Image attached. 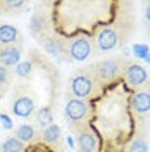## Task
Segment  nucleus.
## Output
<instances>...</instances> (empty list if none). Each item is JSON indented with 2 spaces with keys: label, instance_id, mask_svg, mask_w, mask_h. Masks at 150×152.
Wrapping results in <instances>:
<instances>
[{
  "label": "nucleus",
  "instance_id": "2",
  "mask_svg": "<svg viewBox=\"0 0 150 152\" xmlns=\"http://www.w3.org/2000/svg\"><path fill=\"white\" fill-rule=\"evenodd\" d=\"M124 66H126V61H122L121 57H111V59H103L100 62H97L95 66H90V71L98 81L107 83V81L117 80L122 75Z\"/></svg>",
  "mask_w": 150,
  "mask_h": 152
},
{
  "label": "nucleus",
  "instance_id": "15",
  "mask_svg": "<svg viewBox=\"0 0 150 152\" xmlns=\"http://www.w3.org/2000/svg\"><path fill=\"white\" fill-rule=\"evenodd\" d=\"M60 137H62L60 126L55 124V123H52L50 126H47V128L42 132V140L45 143H50V145H55L57 142H60Z\"/></svg>",
  "mask_w": 150,
  "mask_h": 152
},
{
  "label": "nucleus",
  "instance_id": "10",
  "mask_svg": "<svg viewBox=\"0 0 150 152\" xmlns=\"http://www.w3.org/2000/svg\"><path fill=\"white\" fill-rule=\"evenodd\" d=\"M21 54H23V40H19L12 45H7V47H0V66H17Z\"/></svg>",
  "mask_w": 150,
  "mask_h": 152
},
{
  "label": "nucleus",
  "instance_id": "20",
  "mask_svg": "<svg viewBox=\"0 0 150 152\" xmlns=\"http://www.w3.org/2000/svg\"><path fill=\"white\" fill-rule=\"evenodd\" d=\"M14 73H16L19 78L28 80L29 76L33 75V62H29V61H26V62H19L17 66H16V69H14Z\"/></svg>",
  "mask_w": 150,
  "mask_h": 152
},
{
  "label": "nucleus",
  "instance_id": "24",
  "mask_svg": "<svg viewBox=\"0 0 150 152\" xmlns=\"http://www.w3.org/2000/svg\"><path fill=\"white\" fill-rule=\"evenodd\" d=\"M145 19H147V21L150 23V2L147 4V5H145Z\"/></svg>",
  "mask_w": 150,
  "mask_h": 152
},
{
  "label": "nucleus",
  "instance_id": "26",
  "mask_svg": "<svg viewBox=\"0 0 150 152\" xmlns=\"http://www.w3.org/2000/svg\"><path fill=\"white\" fill-rule=\"evenodd\" d=\"M143 61H145V62H149V64H150V54H147V57H145Z\"/></svg>",
  "mask_w": 150,
  "mask_h": 152
},
{
  "label": "nucleus",
  "instance_id": "7",
  "mask_svg": "<svg viewBox=\"0 0 150 152\" xmlns=\"http://www.w3.org/2000/svg\"><path fill=\"white\" fill-rule=\"evenodd\" d=\"M122 76H124V81L130 88H141L149 81V73L147 69L136 62H126L124 66V71H122Z\"/></svg>",
  "mask_w": 150,
  "mask_h": 152
},
{
  "label": "nucleus",
  "instance_id": "25",
  "mask_svg": "<svg viewBox=\"0 0 150 152\" xmlns=\"http://www.w3.org/2000/svg\"><path fill=\"white\" fill-rule=\"evenodd\" d=\"M67 145H69V147H74V140H73L71 137H67Z\"/></svg>",
  "mask_w": 150,
  "mask_h": 152
},
{
  "label": "nucleus",
  "instance_id": "1",
  "mask_svg": "<svg viewBox=\"0 0 150 152\" xmlns=\"http://www.w3.org/2000/svg\"><path fill=\"white\" fill-rule=\"evenodd\" d=\"M98 88V80L93 76V73L90 69L81 71L71 78V83H69V92L74 99H88L97 92Z\"/></svg>",
  "mask_w": 150,
  "mask_h": 152
},
{
  "label": "nucleus",
  "instance_id": "4",
  "mask_svg": "<svg viewBox=\"0 0 150 152\" xmlns=\"http://www.w3.org/2000/svg\"><path fill=\"white\" fill-rule=\"evenodd\" d=\"M92 52H93V42L84 35H78L66 40V54L71 61L76 62L86 61L92 56Z\"/></svg>",
  "mask_w": 150,
  "mask_h": 152
},
{
  "label": "nucleus",
  "instance_id": "13",
  "mask_svg": "<svg viewBox=\"0 0 150 152\" xmlns=\"http://www.w3.org/2000/svg\"><path fill=\"white\" fill-rule=\"evenodd\" d=\"M14 137L17 138L19 142H23L24 145L26 143H35L36 140H40L42 138V133L36 132V128L33 126V124H19L17 128L14 130Z\"/></svg>",
  "mask_w": 150,
  "mask_h": 152
},
{
  "label": "nucleus",
  "instance_id": "8",
  "mask_svg": "<svg viewBox=\"0 0 150 152\" xmlns=\"http://www.w3.org/2000/svg\"><path fill=\"white\" fill-rule=\"evenodd\" d=\"M130 105H131V111L136 116H145L147 113H150V80L140 90H136L133 94Z\"/></svg>",
  "mask_w": 150,
  "mask_h": 152
},
{
  "label": "nucleus",
  "instance_id": "11",
  "mask_svg": "<svg viewBox=\"0 0 150 152\" xmlns=\"http://www.w3.org/2000/svg\"><path fill=\"white\" fill-rule=\"evenodd\" d=\"M50 31V18L45 10H36L29 19V33L38 40Z\"/></svg>",
  "mask_w": 150,
  "mask_h": 152
},
{
  "label": "nucleus",
  "instance_id": "23",
  "mask_svg": "<svg viewBox=\"0 0 150 152\" xmlns=\"http://www.w3.org/2000/svg\"><path fill=\"white\" fill-rule=\"evenodd\" d=\"M0 124H2L4 130H12L14 128V123H12L10 116H7V114H0Z\"/></svg>",
  "mask_w": 150,
  "mask_h": 152
},
{
  "label": "nucleus",
  "instance_id": "21",
  "mask_svg": "<svg viewBox=\"0 0 150 152\" xmlns=\"http://www.w3.org/2000/svg\"><path fill=\"white\" fill-rule=\"evenodd\" d=\"M10 78H12V71H10L9 67L0 66V90H2V92L9 86Z\"/></svg>",
  "mask_w": 150,
  "mask_h": 152
},
{
  "label": "nucleus",
  "instance_id": "18",
  "mask_svg": "<svg viewBox=\"0 0 150 152\" xmlns=\"http://www.w3.org/2000/svg\"><path fill=\"white\" fill-rule=\"evenodd\" d=\"M24 7H26V2H21V0H2L0 2L2 14H14L17 10L24 9Z\"/></svg>",
  "mask_w": 150,
  "mask_h": 152
},
{
  "label": "nucleus",
  "instance_id": "14",
  "mask_svg": "<svg viewBox=\"0 0 150 152\" xmlns=\"http://www.w3.org/2000/svg\"><path fill=\"white\" fill-rule=\"evenodd\" d=\"M19 31L10 24H0V45L2 47H7L19 42Z\"/></svg>",
  "mask_w": 150,
  "mask_h": 152
},
{
  "label": "nucleus",
  "instance_id": "6",
  "mask_svg": "<svg viewBox=\"0 0 150 152\" xmlns=\"http://www.w3.org/2000/svg\"><path fill=\"white\" fill-rule=\"evenodd\" d=\"M64 114H66V119L74 126L76 123H81L84 121L88 116H90V104L86 100H81V99H67L66 109H64ZM83 124V123H81Z\"/></svg>",
  "mask_w": 150,
  "mask_h": 152
},
{
  "label": "nucleus",
  "instance_id": "19",
  "mask_svg": "<svg viewBox=\"0 0 150 152\" xmlns=\"http://www.w3.org/2000/svg\"><path fill=\"white\" fill-rule=\"evenodd\" d=\"M126 152H149V143H147V138H145L143 135L135 137L131 142H130Z\"/></svg>",
  "mask_w": 150,
  "mask_h": 152
},
{
  "label": "nucleus",
  "instance_id": "5",
  "mask_svg": "<svg viewBox=\"0 0 150 152\" xmlns=\"http://www.w3.org/2000/svg\"><path fill=\"white\" fill-rule=\"evenodd\" d=\"M95 52H111L119 45V33L114 26H102L93 40Z\"/></svg>",
  "mask_w": 150,
  "mask_h": 152
},
{
  "label": "nucleus",
  "instance_id": "12",
  "mask_svg": "<svg viewBox=\"0 0 150 152\" xmlns=\"http://www.w3.org/2000/svg\"><path fill=\"white\" fill-rule=\"evenodd\" d=\"M76 132V143L79 152H95L98 147V140L95 137V133L88 128H74Z\"/></svg>",
  "mask_w": 150,
  "mask_h": 152
},
{
  "label": "nucleus",
  "instance_id": "16",
  "mask_svg": "<svg viewBox=\"0 0 150 152\" xmlns=\"http://www.w3.org/2000/svg\"><path fill=\"white\" fill-rule=\"evenodd\" d=\"M35 121H36V124L40 126V128H47V126H50V124L54 123V116H52V111L48 109V107H42V109H36L35 111Z\"/></svg>",
  "mask_w": 150,
  "mask_h": 152
},
{
  "label": "nucleus",
  "instance_id": "3",
  "mask_svg": "<svg viewBox=\"0 0 150 152\" xmlns=\"http://www.w3.org/2000/svg\"><path fill=\"white\" fill-rule=\"evenodd\" d=\"M10 111L17 118H31L35 114L36 104H35V99L31 97L28 88H24V86L16 88V94L10 100Z\"/></svg>",
  "mask_w": 150,
  "mask_h": 152
},
{
  "label": "nucleus",
  "instance_id": "17",
  "mask_svg": "<svg viewBox=\"0 0 150 152\" xmlns=\"http://www.w3.org/2000/svg\"><path fill=\"white\" fill-rule=\"evenodd\" d=\"M24 149H26V145L23 142H19L16 137L5 138L0 143V152H24Z\"/></svg>",
  "mask_w": 150,
  "mask_h": 152
},
{
  "label": "nucleus",
  "instance_id": "9",
  "mask_svg": "<svg viewBox=\"0 0 150 152\" xmlns=\"http://www.w3.org/2000/svg\"><path fill=\"white\" fill-rule=\"evenodd\" d=\"M38 42L42 43V47L45 48V52L50 54V56L57 57V56H60V54H66V40L60 35H57L55 31L45 33Z\"/></svg>",
  "mask_w": 150,
  "mask_h": 152
},
{
  "label": "nucleus",
  "instance_id": "22",
  "mask_svg": "<svg viewBox=\"0 0 150 152\" xmlns=\"http://www.w3.org/2000/svg\"><path fill=\"white\" fill-rule=\"evenodd\" d=\"M147 54H150L149 45H145V43H135V45H133V56L135 57H138V59H145Z\"/></svg>",
  "mask_w": 150,
  "mask_h": 152
}]
</instances>
